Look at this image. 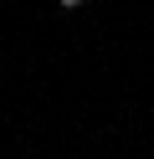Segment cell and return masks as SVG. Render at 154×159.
Returning a JSON list of instances; mask_svg holds the SVG:
<instances>
[{
	"mask_svg": "<svg viewBox=\"0 0 154 159\" xmlns=\"http://www.w3.org/2000/svg\"><path fill=\"white\" fill-rule=\"evenodd\" d=\"M57 5H62V11H77V5H82V0H57Z\"/></svg>",
	"mask_w": 154,
	"mask_h": 159,
	"instance_id": "cell-1",
	"label": "cell"
}]
</instances>
